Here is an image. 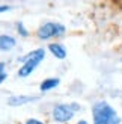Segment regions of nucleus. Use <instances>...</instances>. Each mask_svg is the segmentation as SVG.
<instances>
[{"instance_id": "11", "label": "nucleus", "mask_w": 122, "mask_h": 124, "mask_svg": "<svg viewBox=\"0 0 122 124\" xmlns=\"http://www.w3.org/2000/svg\"><path fill=\"white\" fill-rule=\"evenodd\" d=\"M24 124H44V123L39 121V120H35V118H30V120H27Z\"/></svg>"}, {"instance_id": "3", "label": "nucleus", "mask_w": 122, "mask_h": 124, "mask_svg": "<svg viewBox=\"0 0 122 124\" xmlns=\"http://www.w3.org/2000/svg\"><path fill=\"white\" fill-rule=\"evenodd\" d=\"M65 32V27L59 23H54V21H48L45 24H42L38 30V36L41 39H50L53 36H60L63 35Z\"/></svg>"}, {"instance_id": "5", "label": "nucleus", "mask_w": 122, "mask_h": 124, "mask_svg": "<svg viewBox=\"0 0 122 124\" xmlns=\"http://www.w3.org/2000/svg\"><path fill=\"white\" fill-rule=\"evenodd\" d=\"M36 97H29V95H12L9 97V106H23L26 103H30V101H35Z\"/></svg>"}, {"instance_id": "10", "label": "nucleus", "mask_w": 122, "mask_h": 124, "mask_svg": "<svg viewBox=\"0 0 122 124\" xmlns=\"http://www.w3.org/2000/svg\"><path fill=\"white\" fill-rule=\"evenodd\" d=\"M17 29H18V32H20V35H21V36H27V35H29V33H27V30L24 29L23 23H17Z\"/></svg>"}, {"instance_id": "13", "label": "nucleus", "mask_w": 122, "mask_h": 124, "mask_svg": "<svg viewBox=\"0 0 122 124\" xmlns=\"http://www.w3.org/2000/svg\"><path fill=\"white\" fill-rule=\"evenodd\" d=\"M78 124H88L86 121H78Z\"/></svg>"}, {"instance_id": "6", "label": "nucleus", "mask_w": 122, "mask_h": 124, "mask_svg": "<svg viewBox=\"0 0 122 124\" xmlns=\"http://www.w3.org/2000/svg\"><path fill=\"white\" fill-rule=\"evenodd\" d=\"M15 47V39L9 35H0V50L9 52Z\"/></svg>"}, {"instance_id": "12", "label": "nucleus", "mask_w": 122, "mask_h": 124, "mask_svg": "<svg viewBox=\"0 0 122 124\" xmlns=\"http://www.w3.org/2000/svg\"><path fill=\"white\" fill-rule=\"evenodd\" d=\"M9 9H11V6H8V5H3V6H0V14H2V12L9 11Z\"/></svg>"}, {"instance_id": "8", "label": "nucleus", "mask_w": 122, "mask_h": 124, "mask_svg": "<svg viewBox=\"0 0 122 124\" xmlns=\"http://www.w3.org/2000/svg\"><path fill=\"white\" fill-rule=\"evenodd\" d=\"M59 82H60L59 79H47V80H44V82L41 83L39 89H41L42 92H44V91H50V89H53V88H56V86L59 85Z\"/></svg>"}, {"instance_id": "2", "label": "nucleus", "mask_w": 122, "mask_h": 124, "mask_svg": "<svg viewBox=\"0 0 122 124\" xmlns=\"http://www.w3.org/2000/svg\"><path fill=\"white\" fill-rule=\"evenodd\" d=\"M44 56H45V52L42 48H36V50L27 53L24 58H21L20 61H23L24 64L23 67L18 70V76L20 77H27L30 73H33V70L38 67L42 61H44Z\"/></svg>"}, {"instance_id": "7", "label": "nucleus", "mask_w": 122, "mask_h": 124, "mask_svg": "<svg viewBox=\"0 0 122 124\" xmlns=\"http://www.w3.org/2000/svg\"><path fill=\"white\" fill-rule=\"evenodd\" d=\"M48 50H50L54 54V58H57V59H65L66 58V50L62 44H50L48 46Z\"/></svg>"}, {"instance_id": "9", "label": "nucleus", "mask_w": 122, "mask_h": 124, "mask_svg": "<svg viewBox=\"0 0 122 124\" xmlns=\"http://www.w3.org/2000/svg\"><path fill=\"white\" fill-rule=\"evenodd\" d=\"M6 77H8V73H6V65L3 64V62H0V83H2Z\"/></svg>"}, {"instance_id": "4", "label": "nucleus", "mask_w": 122, "mask_h": 124, "mask_svg": "<svg viewBox=\"0 0 122 124\" xmlns=\"http://www.w3.org/2000/svg\"><path fill=\"white\" fill-rule=\"evenodd\" d=\"M77 109H78L77 104H71V106L69 104H57L53 109V118L57 123H66L74 116Z\"/></svg>"}, {"instance_id": "1", "label": "nucleus", "mask_w": 122, "mask_h": 124, "mask_svg": "<svg viewBox=\"0 0 122 124\" xmlns=\"http://www.w3.org/2000/svg\"><path fill=\"white\" fill-rule=\"evenodd\" d=\"M94 124H121V118L107 101H96L92 108Z\"/></svg>"}]
</instances>
